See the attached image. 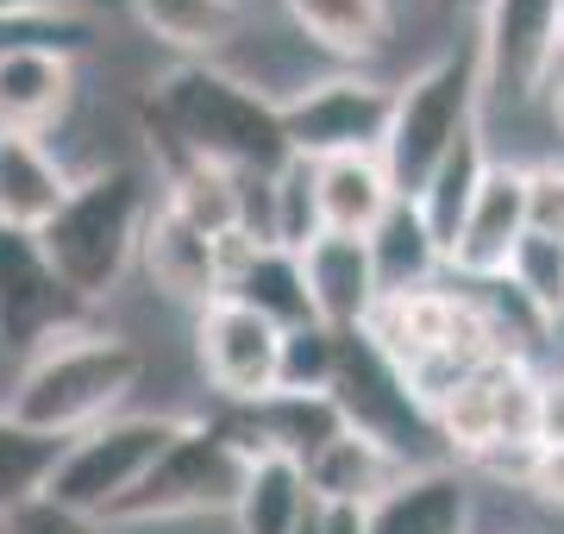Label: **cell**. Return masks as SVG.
Masks as SVG:
<instances>
[{"label": "cell", "mask_w": 564, "mask_h": 534, "mask_svg": "<svg viewBox=\"0 0 564 534\" xmlns=\"http://www.w3.org/2000/svg\"><path fill=\"white\" fill-rule=\"evenodd\" d=\"M76 328H88V302L57 284L39 239L0 233V346L32 359L39 346H51Z\"/></svg>", "instance_id": "cell-9"}, {"label": "cell", "mask_w": 564, "mask_h": 534, "mask_svg": "<svg viewBox=\"0 0 564 534\" xmlns=\"http://www.w3.org/2000/svg\"><path fill=\"white\" fill-rule=\"evenodd\" d=\"M139 377H144V352L132 340L101 328H76L25 359L20 384L7 396V415L32 434L76 440V434L101 428L107 415H120V403L132 396Z\"/></svg>", "instance_id": "cell-2"}, {"label": "cell", "mask_w": 564, "mask_h": 534, "mask_svg": "<svg viewBox=\"0 0 564 534\" xmlns=\"http://www.w3.org/2000/svg\"><path fill=\"white\" fill-rule=\"evenodd\" d=\"M540 95H545V107H552V126H558V132H564V51H558V57H552V70H545Z\"/></svg>", "instance_id": "cell-33"}, {"label": "cell", "mask_w": 564, "mask_h": 534, "mask_svg": "<svg viewBox=\"0 0 564 534\" xmlns=\"http://www.w3.org/2000/svg\"><path fill=\"white\" fill-rule=\"evenodd\" d=\"M514 484H521L533 503L564 515V440H533V452H527V466H521Z\"/></svg>", "instance_id": "cell-31"}, {"label": "cell", "mask_w": 564, "mask_h": 534, "mask_svg": "<svg viewBox=\"0 0 564 534\" xmlns=\"http://www.w3.org/2000/svg\"><path fill=\"white\" fill-rule=\"evenodd\" d=\"M307 515V478L295 459L282 452H258L239 478L232 496V522L239 534H295V522Z\"/></svg>", "instance_id": "cell-22"}, {"label": "cell", "mask_w": 564, "mask_h": 534, "mask_svg": "<svg viewBox=\"0 0 564 534\" xmlns=\"http://www.w3.org/2000/svg\"><path fill=\"white\" fill-rule=\"evenodd\" d=\"M282 7L302 25V39L333 57H370L389 39V0H282Z\"/></svg>", "instance_id": "cell-23"}, {"label": "cell", "mask_w": 564, "mask_h": 534, "mask_svg": "<svg viewBox=\"0 0 564 534\" xmlns=\"http://www.w3.org/2000/svg\"><path fill=\"white\" fill-rule=\"evenodd\" d=\"M69 170L57 164V151L32 132H0V233H25L39 239L44 221L69 195Z\"/></svg>", "instance_id": "cell-17"}, {"label": "cell", "mask_w": 564, "mask_h": 534, "mask_svg": "<svg viewBox=\"0 0 564 534\" xmlns=\"http://www.w3.org/2000/svg\"><path fill=\"white\" fill-rule=\"evenodd\" d=\"M364 252H370L377 302H389V296H414V289H433V277L445 270V252H440V239L426 233V221L414 214V202H389V214L364 233Z\"/></svg>", "instance_id": "cell-18"}, {"label": "cell", "mask_w": 564, "mask_h": 534, "mask_svg": "<svg viewBox=\"0 0 564 534\" xmlns=\"http://www.w3.org/2000/svg\"><path fill=\"white\" fill-rule=\"evenodd\" d=\"M489 170V151H484V126H470L452 151L440 158V170L426 177V189L414 195V214L426 221V233L440 239V252L452 246V233H458L464 207H470V195H477V183H484Z\"/></svg>", "instance_id": "cell-24"}, {"label": "cell", "mask_w": 564, "mask_h": 534, "mask_svg": "<svg viewBox=\"0 0 564 534\" xmlns=\"http://www.w3.org/2000/svg\"><path fill=\"white\" fill-rule=\"evenodd\" d=\"M258 452H245L232 421L220 415H195L182 421L163 459L144 472V484L126 496L107 522H176V515H232L239 478Z\"/></svg>", "instance_id": "cell-6"}, {"label": "cell", "mask_w": 564, "mask_h": 534, "mask_svg": "<svg viewBox=\"0 0 564 534\" xmlns=\"http://www.w3.org/2000/svg\"><path fill=\"white\" fill-rule=\"evenodd\" d=\"M389 107H395V88L377 76H326V83H307L302 95L276 102L282 145H289V158H307V164L377 158L389 132Z\"/></svg>", "instance_id": "cell-7"}, {"label": "cell", "mask_w": 564, "mask_h": 534, "mask_svg": "<svg viewBox=\"0 0 564 534\" xmlns=\"http://www.w3.org/2000/svg\"><path fill=\"white\" fill-rule=\"evenodd\" d=\"M39 13H76V0H0V20H39Z\"/></svg>", "instance_id": "cell-32"}, {"label": "cell", "mask_w": 564, "mask_h": 534, "mask_svg": "<svg viewBox=\"0 0 564 534\" xmlns=\"http://www.w3.org/2000/svg\"><path fill=\"white\" fill-rule=\"evenodd\" d=\"M263 202H270V221H263V246L302 252L314 233H321V214H314V164L307 158H289L263 177Z\"/></svg>", "instance_id": "cell-25"}, {"label": "cell", "mask_w": 564, "mask_h": 534, "mask_svg": "<svg viewBox=\"0 0 564 534\" xmlns=\"http://www.w3.org/2000/svg\"><path fill=\"white\" fill-rule=\"evenodd\" d=\"M57 452H63V440L20 428L13 415L0 409V515L39 503L44 478H51V466H57Z\"/></svg>", "instance_id": "cell-26"}, {"label": "cell", "mask_w": 564, "mask_h": 534, "mask_svg": "<svg viewBox=\"0 0 564 534\" xmlns=\"http://www.w3.org/2000/svg\"><path fill=\"white\" fill-rule=\"evenodd\" d=\"M302 284L307 302H314V321L326 333H358L377 309V284H370V252L364 239H339V233H314L302 252Z\"/></svg>", "instance_id": "cell-14"}, {"label": "cell", "mask_w": 564, "mask_h": 534, "mask_svg": "<svg viewBox=\"0 0 564 534\" xmlns=\"http://www.w3.org/2000/svg\"><path fill=\"white\" fill-rule=\"evenodd\" d=\"M364 534H470V484L452 466H408L402 484L364 510Z\"/></svg>", "instance_id": "cell-15"}, {"label": "cell", "mask_w": 564, "mask_h": 534, "mask_svg": "<svg viewBox=\"0 0 564 534\" xmlns=\"http://www.w3.org/2000/svg\"><path fill=\"white\" fill-rule=\"evenodd\" d=\"M144 126H151V145L163 139L170 164L195 158L232 177H270L276 164H289L276 102L220 63H176L151 88Z\"/></svg>", "instance_id": "cell-1"}, {"label": "cell", "mask_w": 564, "mask_h": 534, "mask_svg": "<svg viewBox=\"0 0 564 534\" xmlns=\"http://www.w3.org/2000/svg\"><path fill=\"white\" fill-rule=\"evenodd\" d=\"M295 534H321V503H307V515L295 522Z\"/></svg>", "instance_id": "cell-35"}, {"label": "cell", "mask_w": 564, "mask_h": 534, "mask_svg": "<svg viewBox=\"0 0 564 534\" xmlns=\"http://www.w3.org/2000/svg\"><path fill=\"white\" fill-rule=\"evenodd\" d=\"M321 534H364L358 510H321Z\"/></svg>", "instance_id": "cell-34"}, {"label": "cell", "mask_w": 564, "mask_h": 534, "mask_svg": "<svg viewBox=\"0 0 564 534\" xmlns=\"http://www.w3.org/2000/svg\"><path fill=\"white\" fill-rule=\"evenodd\" d=\"M502 289H514L540 314H564V246H552V239H521L514 258H508Z\"/></svg>", "instance_id": "cell-28"}, {"label": "cell", "mask_w": 564, "mask_h": 534, "mask_svg": "<svg viewBox=\"0 0 564 534\" xmlns=\"http://www.w3.org/2000/svg\"><path fill=\"white\" fill-rule=\"evenodd\" d=\"M339 371V333H326L321 321L289 328L276 346V396H326Z\"/></svg>", "instance_id": "cell-27"}, {"label": "cell", "mask_w": 564, "mask_h": 534, "mask_svg": "<svg viewBox=\"0 0 564 534\" xmlns=\"http://www.w3.org/2000/svg\"><path fill=\"white\" fill-rule=\"evenodd\" d=\"M276 346L282 333L232 296H214L207 309H195V365L226 409H251L276 396Z\"/></svg>", "instance_id": "cell-8"}, {"label": "cell", "mask_w": 564, "mask_h": 534, "mask_svg": "<svg viewBox=\"0 0 564 534\" xmlns=\"http://www.w3.org/2000/svg\"><path fill=\"white\" fill-rule=\"evenodd\" d=\"M76 95V57L51 44H25L0 57V132H32L57 126Z\"/></svg>", "instance_id": "cell-16"}, {"label": "cell", "mask_w": 564, "mask_h": 534, "mask_svg": "<svg viewBox=\"0 0 564 534\" xmlns=\"http://www.w3.org/2000/svg\"><path fill=\"white\" fill-rule=\"evenodd\" d=\"M132 20L158 44L182 51V63H214V51L239 39V0H132Z\"/></svg>", "instance_id": "cell-21"}, {"label": "cell", "mask_w": 564, "mask_h": 534, "mask_svg": "<svg viewBox=\"0 0 564 534\" xmlns=\"http://www.w3.org/2000/svg\"><path fill=\"white\" fill-rule=\"evenodd\" d=\"M176 415H107L101 428L63 440L57 466L44 478L39 503H51L69 522H107L126 496L144 484V472L163 459V447L176 440Z\"/></svg>", "instance_id": "cell-5"}, {"label": "cell", "mask_w": 564, "mask_h": 534, "mask_svg": "<svg viewBox=\"0 0 564 534\" xmlns=\"http://www.w3.org/2000/svg\"><path fill=\"white\" fill-rule=\"evenodd\" d=\"M25 44H51V51H69L76 57L88 44V20L82 13H39V20H0V57L7 51H25Z\"/></svg>", "instance_id": "cell-30"}, {"label": "cell", "mask_w": 564, "mask_h": 534, "mask_svg": "<svg viewBox=\"0 0 564 534\" xmlns=\"http://www.w3.org/2000/svg\"><path fill=\"white\" fill-rule=\"evenodd\" d=\"M0 534H7V515H0Z\"/></svg>", "instance_id": "cell-36"}, {"label": "cell", "mask_w": 564, "mask_h": 534, "mask_svg": "<svg viewBox=\"0 0 564 534\" xmlns=\"http://www.w3.org/2000/svg\"><path fill=\"white\" fill-rule=\"evenodd\" d=\"M402 472H408L402 452H389L383 440H370V434H358V428H339L302 466L307 503H321V510H358V515L370 510L383 491H395Z\"/></svg>", "instance_id": "cell-13"}, {"label": "cell", "mask_w": 564, "mask_h": 534, "mask_svg": "<svg viewBox=\"0 0 564 534\" xmlns=\"http://www.w3.org/2000/svg\"><path fill=\"white\" fill-rule=\"evenodd\" d=\"M144 214H151V195H144L139 170L113 164V170H95V177H76L63 207L39 233L44 265L57 270V284L69 296H82L95 309L107 289L126 277V265L139 258Z\"/></svg>", "instance_id": "cell-3"}, {"label": "cell", "mask_w": 564, "mask_h": 534, "mask_svg": "<svg viewBox=\"0 0 564 534\" xmlns=\"http://www.w3.org/2000/svg\"><path fill=\"white\" fill-rule=\"evenodd\" d=\"M521 221H527V239L564 246V164L521 170Z\"/></svg>", "instance_id": "cell-29"}, {"label": "cell", "mask_w": 564, "mask_h": 534, "mask_svg": "<svg viewBox=\"0 0 564 534\" xmlns=\"http://www.w3.org/2000/svg\"><path fill=\"white\" fill-rule=\"evenodd\" d=\"M139 265L151 277V289H163L182 309H207L214 296H226V270H220V239H207L195 221H182L170 202H158L144 214L139 233Z\"/></svg>", "instance_id": "cell-12"}, {"label": "cell", "mask_w": 564, "mask_h": 534, "mask_svg": "<svg viewBox=\"0 0 564 534\" xmlns=\"http://www.w3.org/2000/svg\"><path fill=\"white\" fill-rule=\"evenodd\" d=\"M226 296H232V302H245L251 314H263L276 333L307 328V321H314L302 265H295V252H282V246H251V252H245L239 270L226 277Z\"/></svg>", "instance_id": "cell-20"}, {"label": "cell", "mask_w": 564, "mask_h": 534, "mask_svg": "<svg viewBox=\"0 0 564 534\" xmlns=\"http://www.w3.org/2000/svg\"><path fill=\"white\" fill-rule=\"evenodd\" d=\"M477 102H484V70H477V44H458L433 57L426 70H414L402 88H395V107H389V132H383V164L389 189L414 202L426 189V177L440 170V158L477 126Z\"/></svg>", "instance_id": "cell-4"}, {"label": "cell", "mask_w": 564, "mask_h": 534, "mask_svg": "<svg viewBox=\"0 0 564 534\" xmlns=\"http://www.w3.org/2000/svg\"><path fill=\"white\" fill-rule=\"evenodd\" d=\"M389 202H402V195L389 189L377 158H326V164H314V214H321V233L364 239L389 214Z\"/></svg>", "instance_id": "cell-19"}, {"label": "cell", "mask_w": 564, "mask_h": 534, "mask_svg": "<svg viewBox=\"0 0 564 534\" xmlns=\"http://www.w3.org/2000/svg\"><path fill=\"white\" fill-rule=\"evenodd\" d=\"M558 51H564V0H484V39H477L484 88H502V95L527 102V95H540Z\"/></svg>", "instance_id": "cell-10"}, {"label": "cell", "mask_w": 564, "mask_h": 534, "mask_svg": "<svg viewBox=\"0 0 564 534\" xmlns=\"http://www.w3.org/2000/svg\"><path fill=\"white\" fill-rule=\"evenodd\" d=\"M527 239L521 221V164H489L470 207H464L458 233L445 246V270L464 284H502L514 246Z\"/></svg>", "instance_id": "cell-11"}]
</instances>
